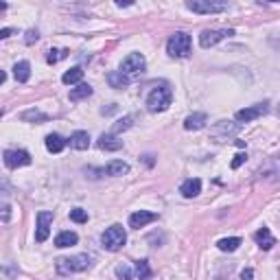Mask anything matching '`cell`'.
<instances>
[{"label":"cell","mask_w":280,"mask_h":280,"mask_svg":"<svg viewBox=\"0 0 280 280\" xmlns=\"http://www.w3.org/2000/svg\"><path fill=\"white\" fill-rule=\"evenodd\" d=\"M171 99H173V92H171L169 85H156V88L147 96V110L149 112H164L171 105Z\"/></svg>","instance_id":"1"},{"label":"cell","mask_w":280,"mask_h":280,"mask_svg":"<svg viewBox=\"0 0 280 280\" xmlns=\"http://www.w3.org/2000/svg\"><path fill=\"white\" fill-rule=\"evenodd\" d=\"M101 243H103V248L110 250V252H118V250L127 243V232H125L123 226L114 224L101 234Z\"/></svg>","instance_id":"2"},{"label":"cell","mask_w":280,"mask_h":280,"mask_svg":"<svg viewBox=\"0 0 280 280\" xmlns=\"http://www.w3.org/2000/svg\"><path fill=\"white\" fill-rule=\"evenodd\" d=\"M92 265V259L88 254H77L70 256V259H59L57 261V272L68 276V274H77V272H85Z\"/></svg>","instance_id":"3"},{"label":"cell","mask_w":280,"mask_h":280,"mask_svg":"<svg viewBox=\"0 0 280 280\" xmlns=\"http://www.w3.org/2000/svg\"><path fill=\"white\" fill-rule=\"evenodd\" d=\"M167 53L171 57H178V59L188 57V53H191V35H188V33H182V31L173 33L167 42Z\"/></svg>","instance_id":"4"},{"label":"cell","mask_w":280,"mask_h":280,"mask_svg":"<svg viewBox=\"0 0 280 280\" xmlns=\"http://www.w3.org/2000/svg\"><path fill=\"white\" fill-rule=\"evenodd\" d=\"M145 68H147V61H145V57H142L140 53H131L127 55L123 59V64H121V72L125 77H129V79H134V77H138L145 72Z\"/></svg>","instance_id":"5"},{"label":"cell","mask_w":280,"mask_h":280,"mask_svg":"<svg viewBox=\"0 0 280 280\" xmlns=\"http://www.w3.org/2000/svg\"><path fill=\"white\" fill-rule=\"evenodd\" d=\"M230 35H234L232 28H206V31H202V35H199V44H202V48H210Z\"/></svg>","instance_id":"6"},{"label":"cell","mask_w":280,"mask_h":280,"mask_svg":"<svg viewBox=\"0 0 280 280\" xmlns=\"http://www.w3.org/2000/svg\"><path fill=\"white\" fill-rule=\"evenodd\" d=\"M186 9L195 11V13H221L228 9V4L213 2V0H191V2H186Z\"/></svg>","instance_id":"7"},{"label":"cell","mask_w":280,"mask_h":280,"mask_svg":"<svg viewBox=\"0 0 280 280\" xmlns=\"http://www.w3.org/2000/svg\"><path fill=\"white\" fill-rule=\"evenodd\" d=\"M270 103H256V105L252 107H245V110H239L237 114H234V118H237L239 123H250V121H256L259 116H263L267 110H270Z\"/></svg>","instance_id":"8"},{"label":"cell","mask_w":280,"mask_h":280,"mask_svg":"<svg viewBox=\"0 0 280 280\" xmlns=\"http://www.w3.org/2000/svg\"><path fill=\"white\" fill-rule=\"evenodd\" d=\"M4 164L9 169L26 167V164H31V156H28V151H22V149H7L4 151Z\"/></svg>","instance_id":"9"},{"label":"cell","mask_w":280,"mask_h":280,"mask_svg":"<svg viewBox=\"0 0 280 280\" xmlns=\"http://www.w3.org/2000/svg\"><path fill=\"white\" fill-rule=\"evenodd\" d=\"M50 224H53V213H48V210L37 213V232H35V241L37 243H44L48 239Z\"/></svg>","instance_id":"10"},{"label":"cell","mask_w":280,"mask_h":280,"mask_svg":"<svg viewBox=\"0 0 280 280\" xmlns=\"http://www.w3.org/2000/svg\"><path fill=\"white\" fill-rule=\"evenodd\" d=\"M158 215L156 213H149V210H138V213H134L129 217V226L131 228H145L147 224H151V221H156Z\"/></svg>","instance_id":"11"},{"label":"cell","mask_w":280,"mask_h":280,"mask_svg":"<svg viewBox=\"0 0 280 280\" xmlns=\"http://www.w3.org/2000/svg\"><path fill=\"white\" fill-rule=\"evenodd\" d=\"M96 145H99L101 151H118V149H123V140H118L114 134H103Z\"/></svg>","instance_id":"12"},{"label":"cell","mask_w":280,"mask_h":280,"mask_svg":"<svg viewBox=\"0 0 280 280\" xmlns=\"http://www.w3.org/2000/svg\"><path fill=\"white\" fill-rule=\"evenodd\" d=\"M206 123H208V116H206L204 112H195V114H191V116H186L184 129H188V131H197V129H204V127H206Z\"/></svg>","instance_id":"13"},{"label":"cell","mask_w":280,"mask_h":280,"mask_svg":"<svg viewBox=\"0 0 280 280\" xmlns=\"http://www.w3.org/2000/svg\"><path fill=\"white\" fill-rule=\"evenodd\" d=\"M254 241L259 243V248H261V250H272L274 245H276V239L272 237L270 228H265V226H263L261 230L254 234Z\"/></svg>","instance_id":"14"},{"label":"cell","mask_w":280,"mask_h":280,"mask_svg":"<svg viewBox=\"0 0 280 280\" xmlns=\"http://www.w3.org/2000/svg\"><path fill=\"white\" fill-rule=\"evenodd\" d=\"M180 193L184 197H197L199 193H202V180H197V178H191V180H186V182H182V186H180Z\"/></svg>","instance_id":"15"},{"label":"cell","mask_w":280,"mask_h":280,"mask_svg":"<svg viewBox=\"0 0 280 280\" xmlns=\"http://www.w3.org/2000/svg\"><path fill=\"white\" fill-rule=\"evenodd\" d=\"M103 173L112 175V178H118V175L129 173V164H127V162H123V160H112V162L107 164L105 169H103Z\"/></svg>","instance_id":"16"},{"label":"cell","mask_w":280,"mask_h":280,"mask_svg":"<svg viewBox=\"0 0 280 280\" xmlns=\"http://www.w3.org/2000/svg\"><path fill=\"white\" fill-rule=\"evenodd\" d=\"M68 142H70L72 149L83 151V149H88V147H90V136H88V131H75Z\"/></svg>","instance_id":"17"},{"label":"cell","mask_w":280,"mask_h":280,"mask_svg":"<svg viewBox=\"0 0 280 280\" xmlns=\"http://www.w3.org/2000/svg\"><path fill=\"white\" fill-rule=\"evenodd\" d=\"M13 77H15V81L26 83L28 77H31V64H28V61H18V64L13 66Z\"/></svg>","instance_id":"18"},{"label":"cell","mask_w":280,"mask_h":280,"mask_svg":"<svg viewBox=\"0 0 280 280\" xmlns=\"http://www.w3.org/2000/svg\"><path fill=\"white\" fill-rule=\"evenodd\" d=\"M77 241H79V237L75 232H70V230L59 232L55 237V245H57V248H70V245H77Z\"/></svg>","instance_id":"19"},{"label":"cell","mask_w":280,"mask_h":280,"mask_svg":"<svg viewBox=\"0 0 280 280\" xmlns=\"http://www.w3.org/2000/svg\"><path fill=\"white\" fill-rule=\"evenodd\" d=\"M66 147V140L61 138L59 134H48L46 136V149L50 151V153H59L61 149Z\"/></svg>","instance_id":"20"},{"label":"cell","mask_w":280,"mask_h":280,"mask_svg":"<svg viewBox=\"0 0 280 280\" xmlns=\"http://www.w3.org/2000/svg\"><path fill=\"white\" fill-rule=\"evenodd\" d=\"M92 94V85L88 83H79L77 88L70 90V101H81V99H88Z\"/></svg>","instance_id":"21"},{"label":"cell","mask_w":280,"mask_h":280,"mask_svg":"<svg viewBox=\"0 0 280 280\" xmlns=\"http://www.w3.org/2000/svg\"><path fill=\"white\" fill-rule=\"evenodd\" d=\"M81 79H83V70L77 66V68H70V70H66L64 77H61V81H64L66 85H72V83H81Z\"/></svg>","instance_id":"22"},{"label":"cell","mask_w":280,"mask_h":280,"mask_svg":"<svg viewBox=\"0 0 280 280\" xmlns=\"http://www.w3.org/2000/svg\"><path fill=\"white\" fill-rule=\"evenodd\" d=\"M107 83H110L112 88H125V85L129 83V77H125L121 70H116V72H110V75H107Z\"/></svg>","instance_id":"23"},{"label":"cell","mask_w":280,"mask_h":280,"mask_svg":"<svg viewBox=\"0 0 280 280\" xmlns=\"http://www.w3.org/2000/svg\"><path fill=\"white\" fill-rule=\"evenodd\" d=\"M239 245H241V239H239V237H230V239H221V241L217 243V248H219L221 252H234Z\"/></svg>","instance_id":"24"},{"label":"cell","mask_w":280,"mask_h":280,"mask_svg":"<svg viewBox=\"0 0 280 280\" xmlns=\"http://www.w3.org/2000/svg\"><path fill=\"white\" fill-rule=\"evenodd\" d=\"M136 276L140 280H149L151 278V267L147 261H136Z\"/></svg>","instance_id":"25"},{"label":"cell","mask_w":280,"mask_h":280,"mask_svg":"<svg viewBox=\"0 0 280 280\" xmlns=\"http://www.w3.org/2000/svg\"><path fill=\"white\" fill-rule=\"evenodd\" d=\"M20 118L22 121H46L48 116L44 112H39V110H26V112L20 114Z\"/></svg>","instance_id":"26"},{"label":"cell","mask_w":280,"mask_h":280,"mask_svg":"<svg viewBox=\"0 0 280 280\" xmlns=\"http://www.w3.org/2000/svg\"><path fill=\"white\" fill-rule=\"evenodd\" d=\"M237 129H239V125H228V121H221V123H217V127H213V136H217L219 131H224L226 136H230Z\"/></svg>","instance_id":"27"},{"label":"cell","mask_w":280,"mask_h":280,"mask_svg":"<svg viewBox=\"0 0 280 280\" xmlns=\"http://www.w3.org/2000/svg\"><path fill=\"white\" fill-rule=\"evenodd\" d=\"M131 125H134V116H125V118H121V121L114 125L112 131H114V134H121V131H127Z\"/></svg>","instance_id":"28"},{"label":"cell","mask_w":280,"mask_h":280,"mask_svg":"<svg viewBox=\"0 0 280 280\" xmlns=\"http://www.w3.org/2000/svg\"><path fill=\"white\" fill-rule=\"evenodd\" d=\"M70 219L75 221V224H85V221H88V210H83V208H72V210H70Z\"/></svg>","instance_id":"29"},{"label":"cell","mask_w":280,"mask_h":280,"mask_svg":"<svg viewBox=\"0 0 280 280\" xmlns=\"http://www.w3.org/2000/svg\"><path fill=\"white\" fill-rule=\"evenodd\" d=\"M116 276H118V280H131V267L121 263V265L116 267Z\"/></svg>","instance_id":"30"},{"label":"cell","mask_w":280,"mask_h":280,"mask_svg":"<svg viewBox=\"0 0 280 280\" xmlns=\"http://www.w3.org/2000/svg\"><path fill=\"white\" fill-rule=\"evenodd\" d=\"M68 55V50H48V57H46V61L48 64H57V61L61 59V57H66Z\"/></svg>","instance_id":"31"},{"label":"cell","mask_w":280,"mask_h":280,"mask_svg":"<svg viewBox=\"0 0 280 280\" xmlns=\"http://www.w3.org/2000/svg\"><path fill=\"white\" fill-rule=\"evenodd\" d=\"M245 160H248V156H245V153H237V156H234V160H232V169H239V167H241V164L245 162Z\"/></svg>","instance_id":"32"},{"label":"cell","mask_w":280,"mask_h":280,"mask_svg":"<svg viewBox=\"0 0 280 280\" xmlns=\"http://www.w3.org/2000/svg\"><path fill=\"white\" fill-rule=\"evenodd\" d=\"M39 39V33L35 31V28H31V31H26V44H33Z\"/></svg>","instance_id":"33"},{"label":"cell","mask_w":280,"mask_h":280,"mask_svg":"<svg viewBox=\"0 0 280 280\" xmlns=\"http://www.w3.org/2000/svg\"><path fill=\"white\" fill-rule=\"evenodd\" d=\"M254 278V272L252 270H243L241 272V280H252Z\"/></svg>","instance_id":"34"},{"label":"cell","mask_w":280,"mask_h":280,"mask_svg":"<svg viewBox=\"0 0 280 280\" xmlns=\"http://www.w3.org/2000/svg\"><path fill=\"white\" fill-rule=\"evenodd\" d=\"M9 35H13V28H2V31H0V37L2 39H7Z\"/></svg>","instance_id":"35"},{"label":"cell","mask_w":280,"mask_h":280,"mask_svg":"<svg viewBox=\"0 0 280 280\" xmlns=\"http://www.w3.org/2000/svg\"><path fill=\"white\" fill-rule=\"evenodd\" d=\"M2 221H9V206L2 208Z\"/></svg>","instance_id":"36"}]
</instances>
